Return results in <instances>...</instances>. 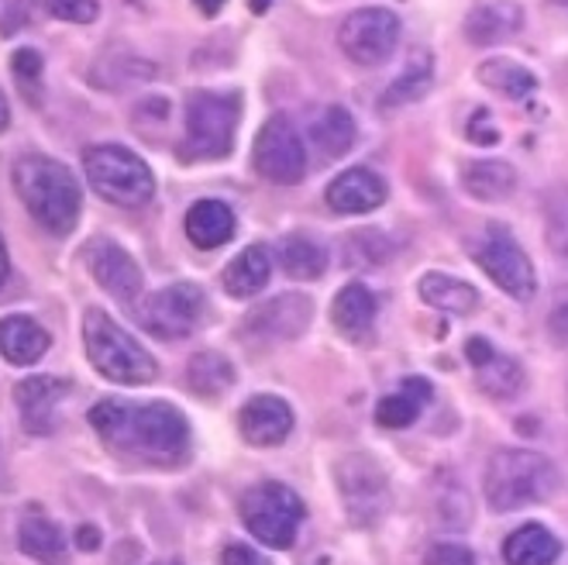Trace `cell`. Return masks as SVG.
Returning <instances> with one entry per match:
<instances>
[{
  "mask_svg": "<svg viewBox=\"0 0 568 565\" xmlns=\"http://www.w3.org/2000/svg\"><path fill=\"white\" fill-rule=\"evenodd\" d=\"M90 424L111 448L155 462H180L190 448V424L170 404L131 407L121 401H100L90 407Z\"/></svg>",
  "mask_w": 568,
  "mask_h": 565,
  "instance_id": "6da1fadb",
  "label": "cell"
},
{
  "mask_svg": "<svg viewBox=\"0 0 568 565\" xmlns=\"http://www.w3.org/2000/svg\"><path fill=\"white\" fill-rule=\"evenodd\" d=\"M14 190L28 214L36 218L52 235H70L80 221L83 190L70 165H62L49 155H21L14 162Z\"/></svg>",
  "mask_w": 568,
  "mask_h": 565,
  "instance_id": "7a4b0ae2",
  "label": "cell"
},
{
  "mask_svg": "<svg viewBox=\"0 0 568 565\" xmlns=\"http://www.w3.org/2000/svg\"><path fill=\"white\" fill-rule=\"evenodd\" d=\"M486 501L493 511L510 514L530 504H541L558 490V470L538 452L504 448L486 465Z\"/></svg>",
  "mask_w": 568,
  "mask_h": 565,
  "instance_id": "3957f363",
  "label": "cell"
},
{
  "mask_svg": "<svg viewBox=\"0 0 568 565\" xmlns=\"http://www.w3.org/2000/svg\"><path fill=\"white\" fill-rule=\"evenodd\" d=\"M83 345L87 359L100 376H108L124 386H142L155 380V359L149 349L139 345L135 335L128 331L100 307H90L83 314Z\"/></svg>",
  "mask_w": 568,
  "mask_h": 565,
  "instance_id": "277c9868",
  "label": "cell"
},
{
  "mask_svg": "<svg viewBox=\"0 0 568 565\" xmlns=\"http://www.w3.org/2000/svg\"><path fill=\"white\" fill-rule=\"evenodd\" d=\"M239 121H242V93L196 90L186 104V142L180 152L186 159H224L235 149Z\"/></svg>",
  "mask_w": 568,
  "mask_h": 565,
  "instance_id": "5b68a950",
  "label": "cell"
},
{
  "mask_svg": "<svg viewBox=\"0 0 568 565\" xmlns=\"http://www.w3.org/2000/svg\"><path fill=\"white\" fill-rule=\"evenodd\" d=\"M83 170L90 186L104 196V201L118 204V208H142L155 196V176L142 162V155H135L124 145H93L83 155Z\"/></svg>",
  "mask_w": 568,
  "mask_h": 565,
  "instance_id": "8992f818",
  "label": "cell"
},
{
  "mask_svg": "<svg viewBox=\"0 0 568 565\" xmlns=\"http://www.w3.org/2000/svg\"><path fill=\"white\" fill-rule=\"evenodd\" d=\"M307 517L304 501L283 483H258L242 496V521L270 548H293L296 531Z\"/></svg>",
  "mask_w": 568,
  "mask_h": 565,
  "instance_id": "52a82bcc",
  "label": "cell"
},
{
  "mask_svg": "<svg viewBox=\"0 0 568 565\" xmlns=\"http://www.w3.org/2000/svg\"><path fill=\"white\" fill-rule=\"evenodd\" d=\"M399 18L386 8H362V11H352L342 28H338V46L342 52L355 62V65H365V70H373V65H383L396 46H399Z\"/></svg>",
  "mask_w": 568,
  "mask_h": 565,
  "instance_id": "ba28073f",
  "label": "cell"
},
{
  "mask_svg": "<svg viewBox=\"0 0 568 565\" xmlns=\"http://www.w3.org/2000/svg\"><path fill=\"white\" fill-rule=\"evenodd\" d=\"M252 165L262 180L280 183V186H293L304 180L307 149L300 142L296 128L283 114L270 118L258 128L255 145H252Z\"/></svg>",
  "mask_w": 568,
  "mask_h": 565,
  "instance_id": "9c48e42d",
  "label": "cell"
},
{
  "mask_svg": "<svg viewBox=\"0 0 568 565\" xmlns=\"http://www.w3.org/2000/svg\"><path fill=\"white\" fill-rule=\"evenodd\" d=\"M334 476H338V490H342V501H345L352 524L369 527L386 514L389 480L379 462H373L369 455H348L338 462Z\"/></svg>",
  "mask_w": 568,
  "mask_h": 565,
  "instance_id": "30bf717a",
  "label": "cell"
},
{
  "mask_svg": "<svg viewBox=\"0 0 568 565\" xmlns=\"http://www.w3.org/2000/svg\"><path fill=\"white\" fill-rule=\"evenodd\" d=\"M207 307V296L196 283H176L149 293L139 304V321L152 331L155 339H186L200 324Z\"/></svg>",
  "mask_w": 568,
  "mask_h": 565,
  "instance_id": "8fae6325",
  "label": "cell"
},
{
  "mask_svg": "<svg viewBox=\"0 0 568 565\" xmlns=\"http://www.w3.org/2000/svg\"><path fill=\"white\" fill-rule=\"evenodd\" d=\"M476 259L486 270V276L507 290L514 301H530L534 290H538V273H534L530 255L520 249V242L510 235L507 228H489V235L483 239V245L476 249Z\"/></svg>",
  "mask_w": 568,
  "mask_h": 565,
  "instance_id": "7c38bea8",
  "label": "cell"
},
{
  "mask_svg": "<svg viewBox=\"0 0 568 565\" xmlns=\"http://www.w3.org/2000/svg\"><path fill=\"white\" fill-rule=\"evenodd\" d=\"M83 259H87V270L93 273V280L104 286L114 301L121 304H135L139 293H142V270L139 262L131 259L118 242L111 239H93L87 249H83Z\"/></svg>",
  "mask_w": 568,
  "mask_h": 565,
  "instance_id": "4fadbf2b",
  "label": "cell"
},
{
  "mask_svg": "<svg viewBox=\"0 0 568 565\" xmlns=\"http://www.w3.org/2000/svg\"><path fill=\"white\" fill-rule=\"evenodd\" d=\"M65 393H70V383L59 376H28L14 386V404L28 435H52L55 411Z\"/></svg>",
  "mask_w": 568,
  "mask_h": 565,
  "instance_id": "5bb4252c",
  "label": "cell"
},
{
  "mask_svg": "<svg viewBox=\"0 0 568 565\" xmlns=\"http://www.w3.org/2000/svg\"><path fill=\"white\" fill-rule=\"evenodd\" d=\"M239 427H242V438L255 448H273L283 445L293 431V411L286 401L273 393H262L252 396V401L242 407L239 414Z\"/></svg>",
  "mask_w": 568,
  "mask_h": 565,
  "instance_id": "9a60e30c",
  "label": "cell"
},
{
  "mask_svg": "<svg viewBox=\"0 0 568 565\" xmlns=\"http://www.w3.org/2000/svg\"><path fill=\"white\" fill-rule=\"evenodd\" d=\"M386 180L365 165H355V170H345L342 176H334L327 186V204L338 214H369L376 208L386 204Z\"/></svg>",
  "mask_w": 568,
  "mask_h": 565,
  "instance_id": "2e32d148",
  "label": "cell"
},
{
  "mask_svg": "<svg viewBox=\"0 0 568 565\" xmlns=\"http://www.w3.org/2000/svg\"><path fill=\"white\" fill-rule=\"evenodd\" d=\"M465 355H469L473 370H476V383L483 393L496 396V401H507L524 386V370L520 362L510 355H499L486 339H469L465 342Z\"/></svg>",
  "mask_w": 568,
  "mask_h": 565,
  "instance_id": "e0dca14e",
  "label": "cell"
},
{
  "mask_svg": "<svg viewBox=\"0 0 568 565\" xmlns=\"http://www.w3.org/2000/svg\"><path fill=\"white\" fill-rule=\"evenodd\" d=\"M520 28H524V11L514 0H489V4H479L465 18V36L483 49L514 39Z\"/></svg>",
  "mask_w": 568,
  "mask_h": 565,
  "instance_id": "ac0fdd59",
  "label": "cell"
},
{
  "mask_svg": "<svg viewBox=\"0 0 568 565\" xmlns=\"http://www.w3.org/2000/svg\"><path fill=\"white\" fill-rule=\"evenodd\" d=\"M311 321V301L304 293H286L280 301L262 304L255 314H248V327L265 339H296Z\"/></svg>",
  "mask_w": 568,
  "mask_h": 565,
  "instance_id": "d6986e66",
  "label": "cell"
},
{
  "mask_svg": "<svg viewBox=\"0 0 568 565\" xmlns=\"http://www.w3.org/2000/svg\"><path fill=\"white\" fill-rule=\"evenodd\" d=\"M376 311H379V304H376L373 290L365 283H348L338 296H334L331 321L345 339L362 342V339H369V331L376 324Z\"/></svg>",
  "mask_w": 568,
  "mask_h": 565,
  "instance_id": "ffe728a7",
  "label": "cell"
},
{
  "mask_svg": "<svg viewBox=\"0 0 568 565\" xmlns=\"http://www.w3.org/2000/svg\"><path fill=\"white\" fill-rule=\"evenodd\" d=\"M235 211H231L224 201H196L190 211H186V235L196 249H221L235 239Z\"/></svg>",
  "mask_w": 568,
  "mask_h": 565,
  "instance_id": "44dd1931",
  "label": "cell"
},
{
  "mask_svg": "<svg viewBox=\"0 0 568 565\" xmlns=\"http://www.w3.org/2000/svg\"><path fill=\"white\" fill-rule=\"evenodd\" d=\"M49 345H52V339L39 321H31L24 314H11L0 321V355L8 362L31 365L49 352Z\"/></svg>",
  "mask_w": 568,
  "mask_h": 565,
  "instance_id": "7402d4cb",
  "label": "cell"
},
{
  "mask_svg": "<svg viewBox=\"0 0 568 565\" xmlns=\"http://www.w3.org/2000/svg\"><path fill=\"white\" fill-rule=\"evenodd\" d=\"M270 276H273V252L265 245H248L245 252H239L227 262L224 290L231 296H255L258 290H265Z\"/></svg>",
  "mask_w": 568,
  "mask_h": 565,
  "instance_id": "603a6c76",
  "label": "cell"
},
{
  "mask_svg": "<svg viewBox=\"0 0 568 565\" xmlns=\"http://www.w3.org/2000/svg\"><path fill=\"white\" fill-rule=\"evenodd\" d=\"M462 183L476 201L496 204V201H507V196L517 190V170L504 159H479L473 165H465Z\"/></svg>",
  "mask_w": 568,
  "mask_h": 565,
  "instance_id": "cb8c5ba5",
  "label": "cell"
},
{
  "mask_svg": "<svg viewBox=\"0 0 568 565\" xmlns=\"http://www.w3.org/2000/svg\"><path fill=\"white\" fill-rule=\"evenodd\" d=\"M561 555V542L545 524H524L504 542L507 565H555Z\"/></svg>",
  "mask_w": 568,
  "mask_h": 565,
  "instance_id": "d4e9b609",
  "label": "cell"
},
{
  "mask_svg": "<svg viewBox=\"0 0 568 565\" xmlns=\"http://www.w3.org/2000/svg\"><path fill=\"white\" fill-rule=\"evenodd\" d=\"M420 301L438 307L445 314H473L479 307V293L476 286H469L458 276H448V273H427L420 276Z\"/></svg>",
  "mask_w": 568,
  "mask_h": 565,
  "instance_id": "484cf974",
  "label": "cell"
},
{
  "mask_svg": "<svg viewBox=\"0 0 568 565\" xmlns=\"http://www.w3.org/2000/svg\"><path fill=\"white\" fill-rule=\"evenodd\" d=\"M434 83V59L430 52H417L407 65H404V73H399L379 97V108H404V104H414L420 101V97L430 90Z\"/></svg>",
  "mask_w": 568,
  "mask_h": 565,
  "instance_id": "4316f807",
  "label": "cell"
},
{
  "mask_svg": "<svg viewBox=\"0 0 568 565\" xmlns=\"http://www.w3.org/2000/svg\"><path fill=\"white\" fill-rule=\"evenodd\" d=\"M479 80L489 87V90H499L510 101H527V97L538 90V77H534L527 65L507 59V56H496V59H486L479 65Z\"/></svg>",
  "mask_w": 568,
  "mask_h": 565,
  "instance_id": "83f0119b",
  "label": "cell"
},
{
  "mask_svg": "<svg viewBox=\"0 0 568 565\" xmlns=\"http://www.w3.org/2000/svg\"><path fill=\"white\" fill-rule=\"evenodd\" d=\"M18 548H21L28 558H39V562H45V565H55V562L65 555V538H62L59 524H52L49 517L31 514V517H24L21 527H18Z\"/></svg>",
  "mask_w": 568,
  "mask_h": 565,
  "instance_id": "f1b7e54d",
  "label": "cell"
},
{
  "mask_svg": "<svg viewBox=\"0 0 568 565\" xmlns=\"http://www.w3.org/2000/svg\"><path fill=\"white\" fill-rule=\"evenodd\" d=\"M314 142H317V149L327 155V159H338V155H345L352 145H355V121H352V114L345 111V108H327L317 121H314Z\"/></svg>",
  "mask_w": 568,
  "mask_h": 565,
  "instance_id": "f546056e",
  "label": "cell"
},
{
  "mask_svg": "<svg viewBox=\"0 0 568 565\" xmlns=\"http://www.w3.org/2000/svg\"><path fill=\"white\" fill-rule=\"evenodd\" d=\"M280 262L293 280H317L327 270V252L307 235H290L280 245Z\"/></svg>",
  "mask_w": 568,
  "mask_h": 565,
  "instance_id": "4dcf8cb0",
  "label": "cell"
},
{
  "mask_svg": "<svg viewBox=\"0 0 568 565\" xmlns=\"http://www.w3.org/2000/svg\"><path fill=\"white\" fill-rule=\"evenodd\" d=\"M231 383H235V365H231L224 355L217 352H200L190 359V390H196L200 396H221Z\"/></svg>",
  "mask_w": 568,
  "mask_h": 565,
  "instance_id": "1f68e13d",
  "label": "cell"
},
{
  "mask_svg": "<svg viewBox=\"0 0 568 565\" xmlns=\"http://www.w3.org/2000/svg\"><path fill=\"white\" fill-rule=\"evenodd\" d=\"M11 73L24 93V101L42 104V56L36 49H18L11 59Z\"/></svg>",
  "mask_w": 568,
  "mask_h": 565,
  "instance_id": "d6a6232c",
  "label": "cell"
},
{
  "mask_svg": "<svg viewBox=\"0 0 568 565\" xmlns=\"http://www.w3.org/2000/svg\"><path fill=\"white\" fill-rule=\"evenodd\" d=\"M420 401L417 396H410L407 390H399V393H393V396H383L379 401V407H376V421L383 424V427H393V431H399V427H410L417 417H420Z\"/></svg>",
  "mask_w": 568,
  "mask_h": 565,
  "instance_id": "836d02e7",
  "label": "cell"
},
{
  "mask_svg": "<svg viewBox=\"0 0 568 565\" xmlns=\"http://www.w3.org/2000/svg\"><path fill=\"white\" fill-rule=\"evenodd\" d=\"M45 8H49L52 18H59V21H77V24H90L100 14L97 0H45Z\"/></svg>",
  "mask_w": 568,
  "mask_h": 565,
  "instance_id": "e575fe53",
  "label": "cell"
},
{
  "mask_svg": "<svg viewBox=\"0 0 568 565\" xmlns=\"http://www.w3.org/2000/svg\"><path fill=\"white\" fill-rule=\"evenodd\" d=\"M424 565H476V555L465 548V545L445 542V545H434L424 555Z\"/></svg>",
  "mask_w": 568,
  "mask_h": 565,
  "instance_id": "d590c367",
  "label": "cell"
},
{
  "mask_svg": "<svg viewBox=\"0 0 568 565\" xmlns=\"http://www.w3.org/2000/svg\"><path fill=\"white\" fill-rule=\"evenodd\" d=\"M469 139L479 142V145H496L499 142V128L493 124V118H489L486 108H476V114L469 121Z\"/></svg>",
  "mask_w": 568,
  "mask_h": 565,
  "instance_id": "8d00e7d4",
  "label": "cell"
},
{
  "mask_svg": "<svg viewBox=\"0 0 568 565\" xmlns=\"http://www.w3.org/2000/svg\"><path fill=\"white\" fill-rule=\"evenodd\" d=\"M221 565H270V558L255 552L252 545H227L221 552Z\"/></svg>",
  "mask_w": 568,
  "mask_h": 565,
  "instance_id": "74e56055",
  "label": "cell"
},
{
  "mask_svg": "<svg viewBox=\"0 0 568 565\" xmlns=\"http://www.w3.org/2000/svg\"><path fill=\"white\" fill-rule=\"evenodd\" d=\"M77 545H80V552H97L100 548V531L93 524H83L77 531Z\"/></svg>",
  "mask_w": 568,
  "mask_h": 565,
  "instance_id": "f35d334b",
  "label": "cell"
},
{
  "mask_svg": "<svg viewBox=\"0 0 568 565\" xmlns=\"http://www.w3.org/2000/svg\"><path fill=\"white\" fill-rule=\"evenodd\" d=\"M193 4H196L200 11H204L207 18H214V14H221V11H224L227 0H193Z\"/></svg>",
  "mask_w": 568,
  "mask_h": 565,
  "instance_id": "ab89813d",
  "label": "cell"
},
{
  "mask_svg": "<svg viewBox=\"0 0 568 565\" xmlns=\"http://www.w3.org/2000/svg\"><path fill=\"white\" fill-rule=\"evenodd\" d=\"M8 276H11V262H8V249H4V242H0V286L8 283Z\"/></svg>",
  "mask_w": 568,
  "mask_h": 565,
  "instance_id": "60d3db41",
  "label": "cell"
},
{
  "mask_svg": "<svg viewBox=\"0 0 568 565\" xmlns=\"http://www.w3.org/2000/svg\"><path fill=\"white\" fill-rule=\"evenodd\" d=\"M11 124V108H8V101H4V93H0V131H4Z\"/></svg>",
  "mask_w": 568,
  "mask_h": 565,
  "instance_id": "b9f144b4",
  "label": "cell"
},
{
  "mask_svg": "<svg viewBox=\"0 0 568 565\" xmlns=\"http://www.w3.org/2000/svg\"><path fill=\"white\" fill-rule=\"evenodd\" d=\"M248 8H252V11H258V14H262V11H265V8H270V0H248Z\"/></svg>",
  "mask_w": 568,
  "mask_h": 565,
  "instance_id": "7bdbcfd3",
  "label": "cell"
},
{
  "mask_svg": "<svg viewBox=\"0 0 568 565\" xmlns=\"http://www.w3.org/2000/svg\"><path fill=\"white\" fill-rule=\"evenodd\" d=\"M170 565H176V562H170Z\"/></svg>",
  "mask_w": 568,
  "mask_h": 565,
  "instance_id": "ee69618b",
  "label": "cell"
}]
</instances>
